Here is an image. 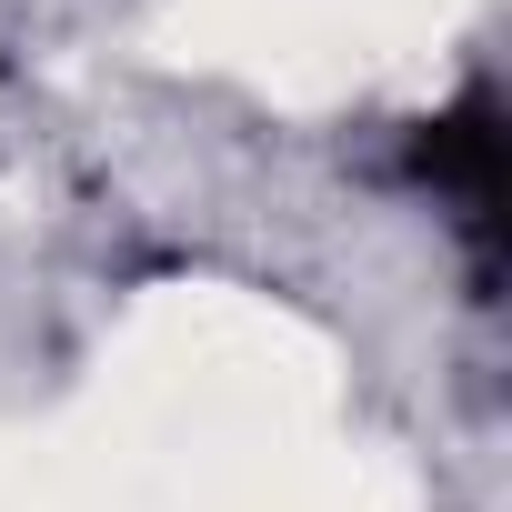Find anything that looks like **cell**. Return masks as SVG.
<instances>
[{"label":"cell","instance_id":"obj_1","mask_svg":"<svg viewBox=\"0 0 512 512\" xmlns=\"http://www.w3.org/2000/svg\"><path fill=\"white\" fill-rule=\"evenodd\" d=\"M502 111H492V81H472L452 111H432L422 131H412V151H402V171H412V191H432L452 221H462V241H472V272L492 282V231H502V131H492Z\"/></svg>","mask_w":512,"mask_h":512}]
</instances>
